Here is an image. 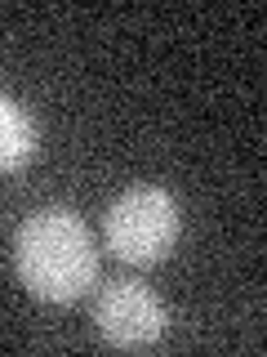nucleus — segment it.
<instances>
[{
	"label": "nucleus",
	"mask_w": 267,
	"mask_h": 357,
	"mask_svg": "<svg viewBox=\"0 0 267 357\" xmlns=\"http://www.w3.org/2000/svg\"><path fill=\"white\" fill-rule=\"evenodd\" d=\"M14 268H18V282L36 299L72 304L76 295H85L98 277V250L85 219L67 206L31 210L18 223Z\"/></svg>",
	"instance_id": "f257e3e1"
},
{
	"label": "nucleus",
	"mask_w": 267,
	"mask_h": 357,
	"mask_svg": "<svg viewBox=\"0 0 267 357\" xmlns=\"http://www.w3.org/2000/svg\"><path fill=\"white\" fill-rule=\"evenodd\" d=\"M103 232H107V250L120 264H138V268L161 264L183 232L178 197L161 183H134L107 206Z\"/></svg>",
	"instance_id": "f03ea898"
},
{
	"label": "nucleus",
	"mask_w": 267,
	"mask_h": 357,
	"mask_svg": "<svg viewBox=\"0 0 267 357\" xmlns=\"http://www.w3.org/2000/svg\"><path fill=\"white\" fill-rule=\"evenodd\" d=\"M94 326L111 349H147L165 335V304L143 282H107L94 299Z\"/></svg>",
	"instance_id": "7ed1b4c3"
},
{
	"label": "nucleus",
	"mask_w": 267,
	"mask_h": 357,
	"mask_svg": "<svg viewBox=\"0 0 267 357\" xmlns=\"http://www.w3.org/2000/svg\"><path fill=\"white\" fill-rule=\"evenodd\" d=\"M36 156V121L18 98L0 94V174H14Z\"/></svg>",
	"instance_id": "20e7f679"
}]
</instances>
